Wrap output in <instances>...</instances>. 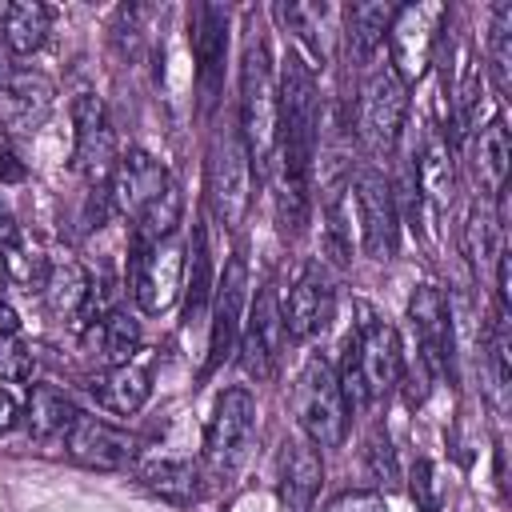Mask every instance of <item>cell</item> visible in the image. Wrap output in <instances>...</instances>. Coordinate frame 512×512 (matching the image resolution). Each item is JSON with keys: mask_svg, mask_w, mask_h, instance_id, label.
Listing matches in <instances>:
<instances>
[{"mask_svg": "<svg viewBox=\"0 0 512 512\" xmlns=\"http://www.w3.org/2000/svg\"><path fill=\"white\" fill-rule=\"evenodd\" d=\"M352 204H356V224H360V248L368 260H392L400 244V208L392 196V184L376 168H360L348 180Z\"/></svg>", "mask_w": 512, "mask_h": 512, "instance_id": "obj_10", "label": "cell"}, {"mask_svg": "<svg viewBox=\"0 0 512 512\" xmlns=\"http://www.w3.org/2000/svg\"><path fill=\"white\" fill-rule=\"evenodd\" d=\"M204 196L208 212L224 228H240L252 208V156L244 148L236 116L212 132L208 140V164H204Z\"/></svg>", "mask_w": 512, "mask_h": 512, "instance_id": "obj_4", "label": "cell"}, {"mask_svg": "<svg viewBox=\"0 0 512 512\" xmlns=\"http://www.w3.org/2000/svg\"><path fill=\"white\" fill-rule=\"evenodd\" d=\"M408 324H412V336H416V360L432 376H444L452 368V340H448V300L436 284H420L412 292Z\"/></svg>", "mask_w": 512, "mask_h": 512, "instance_id": "obj_16", "label": "cell"}, {"mask_svg": "<svg viewBox=\"0 0 512 512\" xmlns=\"http://www.w3.org/2000/svg\"><path fill=\"white\" fill-rule=\"evenodd\" d=\"M480 356H484V368H488V384H492V396L496 404L508 400V380H512V364H508V312H492L484 336H480Z\"/></svg>", "mask_w": 512, "mask_h": 512, "instance_id": "obj_34", "label": "cell"}, {"mask_svg": "<svg viewBox=\"0 0 512 512\" xmlns=\"http://www.w3.org/2000/svg\"><path fill=\"white\" fill-rule=\"evenodd\" d=\"M332 308H336V288H332V280L324 276L320 264H308V268L300 272V280L288 288V300L280 304L284 336H288V340H312L316 332L328 328Z\"/></svg>", "mask_w": 512, "mask_h": 512, "instance_id": "obj_17", "label": "cell"}, {"mask_svg": "<svg viewBox=\"0 0 512 512\" xmlns=\"http://www.w3.org/2000/svg\"><path fill=\"white\" fill-rule=\"evenodd\" d=\"M508 160H512V144H508L504 116L476 124V136L468 144V168H472V180L480 188V200H500V192L508 184Z\"/></svg>", "mask_w": 512, "mask_h": 512, "instance_id": "obj_21", "label": "cell"}, {"mask_svg": "<svg viewBox=\"0 0 512 512\" xmlns=\"http://www.w3.org/2000/svg\"><path fill=\"white\" fill-rule=\"evenodd\" d=\"M236 124H240V136H244V148L256 172H268V160L276 152V64H272L268 40L256 28H248L244 56H240Z\"/></svg>", "mask_w": 512, "mask_h": 512, "instance_id": "obj_3", "label": "cell"}, {"mask_svg": "<svg viewBox=\"0 0 512 512\" xmlns=\"http://www.w3.org/2000/svg\"><path fill=\"white\" fill-rule=\"evenodd\" d=\"M4 284H8V260H4V252H0V292H4Z\"/></svg>", "mask_w": 512, "mask_h": 512, "instance_id": "obj_44", "label": "cell"}, {"mask_svg": "<svg viewBox=\"0 0 512 512\" xmlns=\"http://www.w3.org/2000/svg\"><path fill=\"white\" fill-rule=\"evenodd\" d=\"M460 240H464V256H468L472 272L476 276H488V268L496 264V256L504 248V240H500V216H496L492 200H476L468 208V220H464Z\"/></svg>", "mask_w": 512, "mask_h": 512, "instance_id": "obj_29", "label": "cell"}, {"mask_svg": "<svg viewBox=\"0 0 512 512\" xmlns=\"http://www.w3.org/2000/svg\"><path fill=\"white\" fill-rule=\"evenodd\" d=\"M20 420H24V404H20V396H16L8 384H0V432H12Z\"/></svg>", "mask_w": 512, "mask_h": 512, "instance_id": "obj_39", "label": "cell"}, {"mask_svg": "<svg viewBox=\"0 0 512 512\" xmlns=\"http://www.w3.org/2000/svg\"><path fill=\"white\" fill-rule=\"evenodd\" d=\"M316 140H320V92L316 76L304 56L288 52L280 80H276V152L268 164H280L284 172L308 176L312 180V160H316Z\"/></svg>", "mask_w": 512, "mask_h": 512, "instance_id": "obj_2", "label": "cell"}, {"mask_svg": "<svg viewBox=\"0 0 512 512\" xmlns=\"http://www.w3.org/2000/svg\"><path fill=\"white\" fill-rule=\"evenodd\" d=\"M76 404L68 400V392H60L56 384H36L28 392L24 404V420L32 428L36 440H52V436H68V428L76 424Z\"/></svg>", "mask_w": 512, "mask_h": 512, "instance_id": "obj_30", "label": "cell"}, {"mask_svg": "<svg viewBox=\"0 0 512 512\" xmlns=\"http://www.w3.org/2000/svg\"><path fill=\"white\" fill-rule=\"evenodd\" d=\"M392 12V4H352L344 12V52L356 68H372L380 60Z\"/></svg>", "mask_w": 512, "mask_h": 512, "instance_id": "obj_26", "label": "cell"}, {"mask_svg": "<svg viewBox=\"0 0 512 512\" xmlns=\"http://www.w3.org/2000/svg\"><path fill=\"white\" fill-rule=\"evenodd\" d=\"M184 264H188V248L168 236V240H148L136 244L132 240V256H128V288L140 312L156 316L164 308L176 304L180 288H184Z\"/></svg>", "mask_w": 512, "mask_h": 512, "instance_id": "obj_8", "label": "cell"}, {"mask_svg": "<svg viewBox=\"0 0 512 512\" xmlns=\"http://www.w3.org/2000/svg\"><path fill=\"white\" fill-rule=\"evenodd\" d=\"M412 176H416V196H420V208H416V220H440L452 204V188H456V168H452V148H448V136L432 132L416 160H412Z\"/></svg>", "mask_w": 512, "mask_h": 512, "instance_id": "obj_20", "label": "cell"}, {"mask_svg": "<svg viewBox=\"0 0 512 512\" xmlns=\"http://www.w3.org/2000/svg\"><path fill=\"white\" fill-rule=\"evenodd\" d=\"M88 392H92V400H96L104 412L132 416V412L148 400L152 376H148V368H140V364L128 360V364H116V368L96 372V376L88 380Z\"/></svg>", "mask_w": 512, "mask_h": 512, "instance_id": "obj_25", "label": "cell"}, {"mask_svg": "<svg viewBox=\"0 0 512 512\" xmlns=\"http://www.w3.org/2000/svg\"><path fill=\"white\" fill-rule=\"evenodd\" d=\"M408 492H412V500H416L420 512H440V488H436V472H432L428 460H416L412 464Z\"/></svg>", "mask_w": 512, "mask_h": 512, "instance_id": "obj_37", "label": "cell"}, {"mask_svg": "<svg viewBox=\"0 0 512 512\" xmlns=\"http://www.w3.org/2000/svg\"><path fill=\"white\" fill-rule=\"evenodd\" d=\"M320 484H324V460H320V448L308 440V436H296L288 444V456H284V476H280V500L288 512H312L316 496H320Z\"/></svg>", "mask_w": 512, "mask_h": 512, "instance_id": "obj_24", "label": "cell"}, {"mask_svg": "<svg viewBox=\"0 0 512 512\" xmlns=\"http://www.w3.org/2000/svg\"><path fill=\"white\" fill-rule=\"evenodd\" d=\"M364 464H368V480L380 484V488H392L400 480V464H396V452H392V440L388 432H372L368 444H364Z\"/></svg>", "mask_w": 512, "mask_h": 512, "instance_id": "obj_35", "label": "cell"}, {"mask_svg": "<svg viewBox=\"0 0 512 512\" xmlns=\"http://www.w3.org/2000/svg\"><path fill=\"white\" fill-rule=\"evenodd\" d=\"M212 288H216V280H212V256H208V232L196 224L192 228V244H188V264H184V288H180V296H184V336H192V332H208V308H212Z\"/></svg>", "mask_w": 512, "mask_h": 512, "instance_id": "obj_23", "label": "cell"}, {"mask_svg": "<svg viewBox=\"0 0 512 512\" xmlns=\"http://www.w3.org/2000/svg\"><path fill=\"white\" fill-rule=\"evenodd\" d=\"M408 120V84L388 68V60H376L356 92V136L368 152L384 156L396 148Z\"/></svg>", "mask_w": 512, "mask_h": 512, "instance_id": "obj_7", "label": "cell"}, {"mask_svg": "<svg viewBox=\"0 0 512 512\" xmlns=\"http://www.w3.org/2000/svg\"><path fill=\"white\" fill-rule=\"evenodd\" d=\"M488 80L500 96L512 92V4H496L488 20V48H484Z\"/></svg>", "mask_w": 512, "mask_h": 512, "instance_id": "obj_32", "label": "cell"}, {"mask_svg": "<svg viewBox=\"0 0 512 512\" xmlns=\"http://www.w3.org/2000/svg\"><path fill=\"white\" fill-rule=\"evenodd\" d=\"M284 316H280V296L272 284H264L256 292V300L248 304V316H244V328H240V344H236V356H240V368L252 376V380H268L280 364V352H284Z\"/></svg>", "mask_w": 512, "mask_h": 512, "instance_id": "obj_13", "label": "cell"}, {"mask_svg": "<svg viewBox=\"0 0 512 512\" xmlns=\"http://www.w3.org/2000/svg\"><path fill=\"white\" fill-rule=\"evenodd\" d=\"M8 72H12V52H8L4 44H0V80H4Z\"/></svg>", "mask_w": 512, "mask_h": 512, "instance_id": "obj_43", "label": "cell"}, {"mask_svg": "<svg viewBox=\"0 0 512 512\" xmlns=\"http://www.w3.org/2000/svg\"><path fill=\"white\" fill-rule=\"evenodd\" d=\"M140 480L144 488H152L172 504H188L200 492V468H192L188 460H152L140 468Z\"/></svg>", "mask_w": 512, "mask_h": 512, "instance_id": "obj_33", "label": "cell"}, {"mask_svg": "<svg viewBox=\"0 0 512 512\" xmlns=\"http://www.w3.org/2000/svg\"><path fill=\"white\" fill-rule=\"evenodd\" d=\"M292 412L300 424V436H308L316 448H336L348 436V404L336 380V368L324 356H312L292 388Z\"/></svg>", "mask_w": 512, "mask_h": 512, "instance_id": "obj_6", "label": "cell"}, {"mask_svg": "<svg viewBox=\"0 0 512 512\" xmlns=\"http://www.w3.org/2000/svg\"><path fill=\"white\" fill-rule=\"evenodd\" d=\"M84 344L96 348V356L104 360V368L128 364L132 352L140 348V324H136V316H128L124 308H116V312H108L104 320H96V324L84 328Z\"/></svg>", "mask_w": 512, "mask_h": 512, "instance_id": "obj_28", "label": "cell"}, {"mask_svg": "<svg viewBox=\"0 0 512 512\" xmlns=\"http://www.w3.org/2000/svg\"><path fill=\"white\" fill-rule=\"evenodd\" d=\"M16 180H24V164L12 152V144L0 136V184H16Z\"/></svg>", "mask_w": 512, "mask_h": 512, "instance_id": "obj_40", "label": "cell"}, {"mask_svg": "<svg viewBox=\"0 0 512 512\" xmlns=\"http://www.w3.org/2000/svg\"><path fill=\"white\" fill-rule=\"evenodd\" d=\"M320 512H388V504L380 492H340Z\"/></svg>", "mask_w": 512, "mask_h": 512, "instance_id": "obj_38", "label": "cell"}, {"mask_svg": "<svg viewBox=\"0 0 512 512\" xmlns=\"http://www.w3.org/2000/svg\"><path fill=\"white\" fill-rule=\"evenodd\" d=\"M52 32V12L36 0H16L0 12V44L12 52V56H32L44 48Z\"/></svg>", "mask_w": 512, "mask_h": 512, "instance_id": "obj_27", "label": "cell"}, {"mask_svg": "<svg viewBox=\"0 0 512 512\" xmlns=\"http://www.w3.org/2000/svg\"><path fill=\"white\" fill-rule=\"evenodd\" d=\"M28 376H32V348L20 340V332H4L0 336V380L20 384Z\"/></svg>", "mask_w": 512, "mask_h": 512, "instance_id": "obj_36", "label": "cell"}, {"mask_svg": "<svg viewBox=\"0 0 512 512\" xmlns=\"http://www.w3.org/2000/svg\"><path fill=\"white\" fill-rule=\"evenodd\" d=\"M88 288H92V280H88V272H84L80 260H72V256L48 260L44 280H40V296H44V308L60 324H72V328L80 324V312L88 304Z\"/></svg>", "mask_w": 512, "mask_h": 512, "instance_id": "obj_22", "label": "cell"}, {"mask_svg": "<svg viewBox=\"0 0 512 512\" xmlns=\"http://www.w3.org/2000/svg\"><path fill=\"white\" fill-rule=\"evenodd\" d=\"M188 44L196 60V88L204 112L216 108L224 88V56H228V8L220 4H192L188 12Z\"/></svg>", "mask_w": 512, "mask_h": 512, "instance_id": "obj_14", "label": "cell"}, {"mask_svg": "<svg viewBox=\"0 0 512 512\" xmlns=\"http://www.w3.org/2000/svg\"><path fill=\"white\" fill-rule=\"evenodd\" d=\"M172 184H176V180L168 176V168H164L156 156L132 148V152H124V156L116 160V168H112L104 192H108V204H112L124 220L136 224Z\"/></svg>", "mask_w": 512, "mask_h": 512, "instance_id": "obj_15", "label": "cell"}, {"mask_svg": "<svg viewBox=\"0 0 512 512\" xmlns=\"http://www.w3.org/2000/svg\"><path fill=\"white\" fill-rule=\"evenodd\" d=\"M444 16H448L444 4H400L392 12L388 32H384V44H388V68L404 84L408 80H420L428 72Z\"/></svg>", "mask_w": 512, "mask_h": 512, "instance_id": "obj_9", "label": "cell"}, {"mask_svg": "<svg viewBox=\"0 0 512 512\" xmlns=\"http://www.w3.org/2000/svg\"><path fill=\"white\" fill-rule=\"evenodd\" d=\"M252 436H256V400L248 388H228L204 428V468L200 480H212L216 488H228L240 468L248 464L252 452Z\"/></svg>", "mask_w": 512, "mask_h": 512, "instance_id": "obj_5", "label": "cell"}, {"mask_svg": "<svg viewBox=\"0 0 512 512\" xmlns=\"http://www.w3.org/2000/svg\"><path fill=\"white\" fill-rule=\"evenodd\" d=\"M12 248H20V224H16L12 208L0 196V252H12Z\"/></svg>", "mask_w": 512, "mask_h": 512, "instance_id": "obj_41", "label": "cell"}, {"mask_svg": "<svg viewBox=\"0 0 512 512\" xmlns=\"http://www.w3.org/2000/svg\"><path fill=\"white\" fill-rule=\"evenodd\" d=\"M276 20L308 48L312 60H328L332 48V8L328 4H276Z\"/></svg>", "mask_w": 512, "mask_h": 512, "instance_id": "obj_31", "label": "cell"}, {"mask_svg": "<svg viewBox=\"0 0 512 512\" xmlns=\"http://www.w3.org/2000/svg\"><path fill=\"white\" fill-rule=\"evenodd\" d=\"M64 448H68V456H72L76 464L112 472V468H128V464L136 460L140 440H136L132 432L108 424V420L76 416V424H72L68 436H64Z\"/></svg>", "mask_w": 512, "mask_h": 512, "instance_id": "obj_18", "label": "cell"}, {"mask_svg": "<svg viewBox=\"0 0 512 512\" xmlns=\"http://www.w3.org/2000/svg\"><path fill=\"white\" fill-rule=\"evenodd\" d=\"M4 332H20V320H16L12 304H4V300H0V336H4Z\"/></svg>", "mask_w": 512, "mask_h": 512, "instance_id": "obj_42", "label": "cell"}, {"mask_svg": "<svg viewBox=\"0 0 512 512\" xmlns=\"http://www.w3.org/2000/svg\"><path fill=\"white\" fill-rule=\"evenodd\" d=\"M52 96H56V88H52L48 76L12 68L0 80V128L8 136L36 132L48 120V112H52Z\"/></svg>", "mask_w": 512, "mask_h": 512, "instance_id": "obj_19", "label": "cell"}, {"mask_svg": "<svg viewBox=\"0 0 512 512\" xmlns=\"http://www.w3.org/2000/svg\"><path fill=\"white\" fill-rule=\"evenodd\" d=\"M248 316V264L236 252L224 264V276L212 288V308H208V356H204V376L216 372L228 356H236L240 344V328Z\"/></svg>", "mask_w": 512, "mask_h": 512, "instance_id": "obj_11", "label": "cell"}, {"mask_svg": "<svg viewBox=\"0 0 512 512\" xmlns=\"http://www.w3.org/2000/svg\"><path fill=\"white\" fill-rule=\"evenodd\" d=\"M356 312H360V320L344 344V360L336 372L348 412H360V408L384 400L404 376V348H400L396 328L384 324L368 304H360Z\"/></svg>", "mask_w": 512, "mask_h": 512, "instance_id": "obj_1", "label": "cell"}, {"mask_svg": "<svg viewBox=\"0 0 512 512\" xmlns=\"http://www.w3.org/2000/svg\"><path fill=\"white\" fill-rule=\"evenodd\" d=\"M72 124H76V148H72V168L96 188H108V176L120 160L116 152V132L108 120V108L96 92H80L72 100Z\"/></svg>", "mask_w": 512, "mask_h": 512, "instance_id": "obj_12", "label": "cell"}]
</instances>
